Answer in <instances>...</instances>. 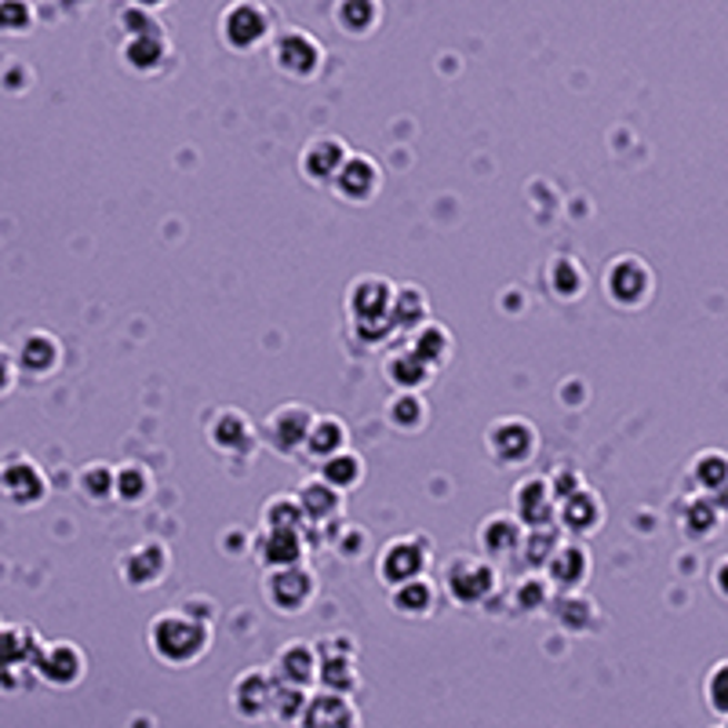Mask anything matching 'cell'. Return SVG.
<instances>
[{
	"label": "cell",
	"instance_id": "cell-35",
	"mask_svg": "<svg viewBox=\"0 0 728 728\" xmlns=\"http://www.w3.org/2000/svg\"><path fill=\"white\" fill-rule=\"evenodd\" d=\"M59 357H62V347H59L56 336H51V332H30V339H26L22 350H19V365L33 376H48V372H56V368H59Z\"/></svg>",
	"mask_w": 728,
	"mask_h": 728
},
{
	"label": "cell",
	"instance_id": "cell-4",
	"mask_svg": "<svg viewBox=\"0 0 728 728\" xmlns=\"http://www.w3.org/2000/svg\"><path fill=\"white\" fill-rule=\"evenodd\" d=\"M262 598L281 616H299L307 612L317 598V576L310 565H281V568H267L262 576Z\"/></svg>",
	"mask_w": 728,
	"mask_h": 728
},
{
	"label": "cell",
	"instance_id": "cell-39",
	"mask_svg": "<svg viewBox=\"0 0 728 728\" xmlns=\"http://www.w3.org/2000/svg\"><path fill=\"white\" fill-rule=\"evenodd\" d=\"M321 478L332 481L339 492H350V488H357V485L365 481V459L342 448V452L321 459Z\"/></svg>",
	"mask_w": 728,
	"mask_h": 728
},
{
	"label": "cell",
	"instance_id": "cell-19",
	"mask_svg": "<svg viewBox=\"0 0 728 728\" xmlns=\"http://www.w3.org/2000/svg\"><path fill=\"white\" fill-rule=\"evenodd\" d=\"M590 550H587V542H582V536H565L558 542V550L550 554V561H547V579L554 582V590H579L582 582L590 579Z\"/></svg>",
	"mask_w": 728,
	"mask_h": 728
},
{
	"label": "cell",
	"instance_id": "cell-25",
	"mask_svg": "<svg viewBox=\"0 0 728 728\" xmlns=\"http://www.w3.org/2000/svg\"><path fill=\"white\" fill-rule=\"evenodd\" d=\"M525 539V525L518 513H488L478 525V542L488 558H510Z\"/></svg>",
	"mask_w": 728,
	"mask_h": 728
},
{
	"label": "cell",
	"instance_id": "cell-6",
	"mask_svg": "<svg viewBox=\"0 0 728 728\" xmlns=\"http://www.w3.org/2000/svg\"><path fill=\"white\" fill-rule=\"evenodd\" d=\"M313 408L302 405V401H285L277 405L273 412L262 422V437H267V445L273 448L277 456H299L302 448H307V437H310V427H313Z\"/></svg>",
	"mask_w": 728,
	"mask_h": 728
},
{
	"label": "cell",
	"instance_id": "cell-29",
	"mask_svg": "<svg viewBox=\"0 0 728 728\" xmlns=\"http://www.w3.org/2000/svg\"><path fill=\"white\" fill-rule=\"evenodd\" d=\"M387 419H390V427L401 433H416L427 427L430 405H427V397H422V390H393V397L387 401Z\"/></svg>",
	"mask_w": 728,
	"mask_h": 728
},
{
	"label": "cell",
	"instance_id": "cell-2",
	"mask_svg": "<svg viewBox=\"0 0 728 728\" xmlns=\"http://www.w3.org/2000/svg\"><path fill=\"white\" fill-rule=\"evenodd\" d=\"M393 291H397V285L387 281V277H376V273L357 277V281L350 285L347 310H350L357 336H361L365 342H382V339L397 336L393 317H390L393 313Z\"/></svg>",
	"mask_w": 728,
	"mask_h": 728
},
{
	"label": "cell",
	"instance_id": "cell-20",
	"mask_svg": "<svg viewBox=\"0 0 728 728\" xmlns=\"http://www.w3.org/2000/svg\"><path fill=\"white\" fill-rule=\"evenodd\" d=\"M307 728H357L361 725V710L353 707L350 692H336V688H321L317 685L310 692V704L302 710V721Z\"/></svg>",
	"mask_w": 728,
	"mask_h": 728
},
{
	"label": "cell",
	"instance_id": "cell-32",
	"mask_svg": "<svg viewBox=\"0 0 728 728\" xmlns=\"http://www.w3.org/2000/svg\"><path fill=\"white\" fill-rule=\"evenodd\" d=\"M350 441V430H347V422H342L339 416H313V427H310V437H307V452L310 459H328V456H336L342 452Z\"/></svg>",
	"mask_w": 728,
	"mask_h": 728
},
{
	"label": "cell",
	"instance_id": "cell-15",
	"mask_svg": "<svg viewBox=\"0 0 728 728\" xmlns=\"http://www.w3.org/2000/svg\"><path fill=\"white\" fill-rule=\"evenodd\" d=\"M379 187H382V168L372 153H350L332 182V190L347 205H368L379 193Z\"/></svg>",
	"mask_w": 728,
	"mask_h": 728
},
{
	"label": "cell",
	"instance_id": "cell-11",
	"mask_svg": "<svg viewBox=\"0 0 728 728\" xmlns=\"http://www.w3.org/2000/svg\"><path fill=\"white\" fill-rule=\"evenodd\" d=\"M267 33H270V16H267V8L256 4V0H233L219 19L222 44L233 48V51L259 48L262 41H267Z\"/></svg>",
	"mask_w": 728,
	"mask_h": 728
},
{
	"label": "cell",
	"instance_id": "cell-24",
	"mask_svg": "<svg viewBox=\"0 0 728 728\" xmlns=\"http://www.w3.org/2000/svg\"><path fill=\"white\" fill-rule=\"evenodd\" d=\"M317 670H321V652H317L313 641H285L277 648L273 674L281 681L317 688Z\"/></svg>",
	"mask_w": 728,
	"mask_h": 728
},
{
	"label": "cell",
	"instance_id": "cell-13",
	"mask_svg": "<svg viewBox=\"0 0 728 728\" xmlns=\"http://www.w3.org/2000/svg\"><path fill=\"white\" fill-rule=\"evenodd\" d=\"M208 441L219 448L222 456H248L259 445V430L245 408H216L208 419Z\"/></svg>",
	"mask_w": 728,
	"mask_h": 728
},
{
	"label": "cell",
	"instance_id": "cell-49",
	"mask_svg": "<svg viewBox=\"0 0 728 728\" xmlns=\"http://www.w3.org/2000/svg\"><path fill=\"white\" fill-rule=\"evenodd\" d=\"M547 478H550L554 499H558V502H561V499H568L572 492H579V488L587 485V481H582V473H579L576 467H558L554 473H547Z\"/></svg>",
	"mask_w": 728,
	"mask_h": 728
},
{
	"label": "cell",
	"instance_id": "cell-16",
	"mask_svg": "<svg viewBox=\"0 0 728 728\" xmlns=\"http://www.w3.org/2000/svg\"><path fill=\"white\" fill-rule=\"evenodd\" d=\"M513 513L521 518L525 528L536 525H554L558 521V499H554V488L547 473H532V478H521L513 485Z\"/></svg>",
	"mask_w": 728,
	"mask_h": 728
},
{
	"label": "cell",
	"instance_id": "cell-53",
	"mask_svg": "<svg viewBox=\"0 0 728 728\" xmlns=\"http://www.w3.org/2000/svg\"><path fill=\"white\" fill-rule=\"evenodd\" d=\"M136 4H142V8H157V4H164V0H136Z\"/></svg>",
	"mask_w": 728,
	"mask_h": 728
},
{
	"label": "cell",
	"instance_id": "cell-5",
	"mask_svg": "<svg viewBox=\"0 0 728 728\" xmlns=\"http://www.w3.org/2000/svg\"><path fill=\"white\" fill-rule=\"evenodd\" d=\"M433 561V542L430 536H393L387 547L379 550L376 561V576L387 587H397V582H408L416 576H427V568Z\"/></svg>",
	"mask_w": 728,
	"mask_h": 728
},
{
	"label": "cell",
	"instance_id": "cell-27",
	"mask_svg": "<svg viewBox=\"0 0 728 728\" xmlns=\"http://www.w3.org/2000/svg\"><path fill=\"white\" fill-rule=\"evenodd\" d=\"M296 496L302 502V510H307V525H325L328 518H339L342 510V492L332 481H325L321 473L302 481Z\"/></svg>",
	"mask_w": 728,
	"mask_h": 728
},
{
	"label": "cell",
	"instance_id": "cell-51",
	"mask_svg": "<svg viewBox=\"0 0 728 728\" xmlns=\"http://www.w3.org/2000/svg\"><path fill=\"white\" fill-rule=\"evenodd\" d=\"M714 587H718L721 598H728V554L718 561V568H714Z\"/></svg>",
	"mask_w": 728,
	"mask_h": 728
},
{
	"label": "cell",
	"instance_id": "cell-34",
	"mask_svg": "<svg viewBox=\"0 0 728 728\" xmlns=\"http://www.w3.org/2000/svg\"><path fill=\"white\" fill-rule=\"evenodd\" d=\"M565 536H568V532H565V528H561L558 521H554V525L525 528V539H521V547H518L525 568H547L550 554L558 550V542H561Z\"/></svg>",
	"mask_w": 728,
	"mask_h": 728
},
{
	"label": "cell",
	"instance_id": "cell-21",
	"mask_svg": "<svg viewBox=\"0 0 728 728\" xmlns=\"http://www.w3.org/2000/svg\"><path fill=\"white\" fill-rule=\"evenodd\" d=\"M251 554L262 568H281L307 558V528H262L251 539Z\"/></svg>",
	"mask_w": 728,
	"mask_h": 728
},
{
	"label": "cell",
	"instance_id": "cell-31",
	"mask_svg": "<svg viewBox=\"0 0 728 728\" xmlns=\"http://www.w3.org/2000/svg\"><path fill=\"white\" fill-rule=\"evenodd\" d=\"M547 288L558 296L561 302H572L579 299L582 291H587V270H582V262L576 256H554L547 262Z\"/></svg>",
	"mask_w": 728,
	"mask_h": 728
},
{
	"label": "cell",
	"instance_id": "cell-50",
	"mask_svg": "<svg viewBox=\"0 0 728 728\" xmlns=\"http://www.w3.org/2000/svg\"><path fill=\"white\" fill-rule=\"evenodd\" d=\"M30 26V8L19 0H4L0 4V30H26Z\"/></svg>",
	"mask_w": 728,
	"mask_h": 728
},
{
	"label": "cell",
	"instance_id": "cell-52",
	"mask_svg": "<svg viewBox=\"0 0 728 728\" xmlns=\"http://www.w3.org/2000/svg\"><path fill=\"white\" fill-rule=\"evenodd\" d=\"M11 376H16V365H11V357L0 350V390L11 387Z\"/></svg>",
	"mask_w": 728,
	"mask_h": 728
},
{
	"label": "cell",
	"instance_id": "cell-9",
	"mask_svg": "<svg viewBox=\"0 0 728 728\" xmlns=\"http://www.w3.org/2000/svg\"><path fill=\"white\" fill-rule=\"evenodd\" d=\"M317 652H321L317 685L336 688V692H357V688H361V674H357V641L350 634L321 638L317 641Z\"/></svg>",
	"mask_w": 728,
	"mask_h": 728
},
{
	"label": "cell",
	"instance_id": "cell-47",
	"mask_svg": "<svg viewBox=\"0 0 728 728\" xmlns=\"http://www.w3.org/2000/svg\"><path fill=\"white\" fill-rule=\"evenodd\" d=\"M704 696L714 714L728 718V659H721L718 667H710L707 674V685H704Z\"/></svg>",
	"mask_w": 728,
	"mask_h": 728
},
{
	"label": "cell",
	"instance_id": "cell-28",
	"mask_svg": "<svg viewBox=\"0 0 728 728\" xmlns=\"http://www.w3.org/2000/svg\"><path fill=\"white\" fill-rule=\"evenodd\" d=\"M393 590V612L397 616H408V619H427L433 608H437V590H433V582L427 576H416V579H408V582H397Z\"/></svg>",
	"mask_w": 728,
	"mask_h": 728
},
{
	"label": "cell",
	"instance_id": "cell-48",
	"mask_svg": "<svg viewBox=\"0 0 728 728\" xmlns=\"http://www.w3.org/2000/svg\"><path fill=\"white\" fill-rule=\"evenodd\" d=\"M332 550L339 554L342 561H357L368 550V532H365V528H353V525L342 528V532L332 539Z\"/></svg>",
	"mask_w": 728,
	"mask_h": 728
},
{
	"label": "cell",
	"instance_id": "cell-40",
	"mask_svg": "<svg viewBox=\"0 0 728 728\" xmlns=\"http://www.w3.org/2000/svg\"><path fill=\"white\" fill-rule=\"evenodd\" d=\"M262 528H307V510L296 492H277L262 502Z\"/></svg>",
	"mask_w": 728,
	"mask_h": 728
},
{
	"label": "cell",
	"instance_id": "cell-30",
	"mask_svg": "<svg viewBox=\"0 0 728 728\" xmlns=\"http://www.w3.org/2000/svg\"><path fill=\"white\" fill-rule=\"evenodd\" d=\"M393 328L397 336H408L416 332L422 321H430V299L427 291L416 288V285H397L393 291Z\"/></svg>",
	"mask_w": 728,
	"mask_h": 728
},
{
	"label": "cell",
	"instance_id": "cell-23",
	"mask_svg": "<svg viewBox=\"0 0 728 728\" xmlns=\"http://www.w3.org/2000/svg\"><path fill=\"white\" fill-rule=\"evenodd\" d=\"M605 521V502L594 488L582 485L579 492H572L568 499L558 502V525L565 528L568 536H590L598 532Z\"/></svg>",
	"mask_w": 728,
	"mask_h": 728
},
{
	"label": "cell",
	"instance_id": "cell-18",
	"mask_svg": "<svg viewBox=\"0 0 728 728\" xmlns=\"http://www.w3.org/2000/svg\"><path fill=\"white\" fill-rule=\"evenodd\" d=\"M0 492L19 507H30V502H41L48 496V478L30 456L16 452L0 462Z\"/></svg>",
	"mask_w": 728,
	"mask_h": 728
},
{
	"label": "cell",
	"instance_id": "cell-1",
	"mask_svg": "<svg viewBox=\"0 0 728 728\" xmlns=\"http://www.w3.org/2000/svg\"><path fill=\"white\" fill-rule=\"evenodd\" d=\"M150 648L164 667H193L211 645V624L190 608H168L150 619Z\"/></svg>",
	"mask_w": 728,
	"mask_h": 728
},
{
	"label": "cell",
	"instance_id": "cell-36",
	"mask_svg": "<svg viewBox=\"0 0 728 728\" xmlns=\"http://www.w3.org/2000/svg\"><path fill=\"white\" fill-rule=\"evenodd\" d=\"M41 652V638H33L30 627H4L0 624V667L33 664Z\"/></svg>",
	"mask_w": 728,
	"mask_h": 728
},
{
	"label": "cell",
	"instance_id": "cell-8",
	"mask_svg": "<svg viewBox=\"0 0 728 728\" xmlns=\"http://www.w3.org/2000/svg\"><path fill=\"white\" fill-rule=\"evenodd\" d=\"M485 445H488V452H492V459L502 462V467H525V462L536 456L539 433L525 416H499L492 427H488Z\"/></svg>",
	"mask_w": 728,
	"mask_h": 728
},
{
	"label": "cell",
	"instance_id": "cell-44",
	"mask_svg": "<svg viewBox=\"0 0 728 728\" xmlns=\"http://www.w3.org/2000/svg\"><path fill=\"white\" fill-rule=\"evenodd\" d=\"M153 492V473L142 467V462H124L117 467V499L124 502H142Z\"/></svg>",
	"mask_w": 728,
	"mask_h": 728
},
{
	"label": "cell",
	"instance_id": "cell-45",
	"mask_svg": "<svg viewBox=\"0 0 728 728\" xmlns=\"http://www.w3.org/2000/svg\"><path fill=\"white\" fill-rule=\"evenodd\" d=\"M513 598H518V608L521 612H542L550 601H554V582L547 579V572H532L518 582V590H513Z\"/></svg>",
	"mask_w": 728,
	"mask_h": 728
},
{
	"label": "cell",
	"instance_id": "cell-26",
	"mask_svg": "<svg viewBox=\"0 0 728 728\" xmlns=\"http://www.w3.org/2000/svg\"><path fill=\"white\" fill-rule=\"evenodd\" d=\"M382 372H387V382L393 390H427V382L433 379L437 368L422 361V357L405 342V347H397V350L387 353Z\"/></svg>",
	"mask_w": 728,
	"mask_h": 728
},
{
	"label": "cell",
	"instance_id": "cell-3",
	"mask_svg": "<svg viewBox=\"0 0 728 728\" xmlns=\"http://www.w3.org/2000/svg\"><path fill=\"white\" fill-rule=\"evenodd\" d=\"M441 587L459 608L485 605L499 587V572L492 561L473 558V554H452L441 568Z\"/></svg>",
	"mask_w": 728,
	"mask_h": 728
},
{
	"label": "cell",
	"instance_id": "cell-12",
	"mask_svg": "<svg viewBox=\"0 0 728 728\" xmlns=\"http://www.w3.org/2000/svg\"><path fill=\"white\" fill-rule=\"evenodd\" d=\"M277 681L281 678L273 674V667H248L245 674H237L233 692H230L233 710L241 714L245 721H267L270 707H273Z\"/></svg>",
	"mask_w": 728,
	"mask_h": 728
},
{
	"label": "cell",
	"instance_id": "cell-42",
	"mask_svg": "<svg viewBox=\"0 0 728 728\" xmlns=\"http://www.w3.org/2000/svg\"><path fill=\"white\" fill-rule=\"evenodd\" d=\"M550 605H554V612H558L561 627L576 630V634L590 630L594 627V616H598V612H594V601L587 598V594H579V590H561V598H554Z\"/></svg>",
	"mask_w": 728,
	"mask_h": 728
},
{
	"label": "cell",
	"instance_id": "cell-17",
	"mask_svg": "<svg viewBox=\"0 0 728 728\" xmlns=\"http://www.w3.org/2000/svg\"><path fill=\"white\" fill-rule=\"evenodd\" d=\"M347 157L350 150L339 136H313L299 153V171H302V179L313 182V187H332Z\"/></svg>",
	"mask_w": 728,
	"mask_h": 728
},
{
	"label": "cell",
	"instance_id": "cell-7",
	"mask_svg": "<svg viewBox=\"0 0 728 728\" xmlns=\"http://www.w3.org/2000/svg\"><path fill=\"white\" fill-rule=\"evenodd\" d=\"M605 296L616 302V307L638 310L645 307V299L652 296V267L638 256H616L605 267Z\"/></svg>",
	"mask_w": 728,
	"mask_h": 728
},
{
	"label": "cell",
	"instance_id": "cell-41",
	"mask_svg": "<svg viewBox=\"0 0 728 728\" xmlns=\"http://www.w3.org/2000/svg\"><path fill=\"white\" fill-rule=\"evenodd\" d=\"M164 33H131V41L124 48V62L136 73H153L164 59Z\"/></svg>",
	"mask_w": 728,
	"mask_h": 728
},
{
	"label": "cell",
	"instance_id": "cell-33",
	"mask_svg": "<svg viewBox=\"0 0 728 728\" xmlns=\"http://www.w3.org/2000/svg\"><path fill=\"white\" fill-rule=\"evenodd\" d=\"M408 347H412L422 361L433 365V368H441L448 365V357H452V332H448L445 325H437V321H422L416 332H408Z\"/></svg>",
	"mask_w": 728,
	"mask_h": 728
},
{
	"label": "cell",
	"instance_id": "cell-38",
	"mask_svg": "<svg viewBox=\"0 0 728 728\" xmlns=\"http://www.w3.org/2000/svg\"><path fill=\"white\" fill-rule=\"evenodd\" d=\"M310 692H313V688H307V685L277 681L270 721H277V725H299L302 721V710H307V704H310Z\"/></svg>",
	"mask_w": 728,
	"mask_h": 728
},
{
	"label": "cell",
	"instance_id": "cell-37",
	"mask_svg": "<svg viewBox=\"0 0 728 728\" xmlns=\"http://www.w3.org/2000/svg\"><path fill=\"white\" fill-rule=\"evenodd\" d=\"M379 0H339L336 4V22L342 33L350 37H365L379 26Z\"/></svg>",
	"mask_w": 728,
	"mask_h": 728
},
{
	"label": "cell",
	"instance_id": "cell-14",
	"mask_svg": "<svg viewBox=\"0 0 728 728\" xmlns=\"http://www.w3.org/2000/svg\"><path fill=\"white\" fill-rule=\"evenodd\" d=\"M168 565H171V554H168L164 542L161 539H142L131 550L121 554V579L136 590L157 587V582L168 576Z\"/></svg>",
	"mask_w": 728,
	"mask_h": 728
},
{
	"label": "cell",
	"instance_id": "cell-46",
	"mask_svg": "<svg viewBox=\"0 0 728 728\" xmlns=\"http://www.w3.org/2000/svg\"><path fill=\"white\" fill-rule=\"evenodd\" d=\"M81 492L88 499H110L117 496V470L110 467V462H88V467L81 470Z\"/></svg>",
	"mask_w": 728,
	"mask_h": 728
},
{
	"label": "cell",
	"instance_id": "cell-10",
	"mask_svg": "<svg viewBox=\"0 0 728 728\" xmlns=\"http://www.w3.org/2000/svg\"><path fill=\"white\" fill-rule=\"evenodd\" d=\"M273 62L277 70L288 77H299V81H310V77L321 73L325 66V48L313 33L307 30H281L273 37Z\"/></svg>",
	"mask_w": 728,
	"mask_h": 728
},
{
	"label": "cell",
	"instance_id": "cell-22",
	"mask_svg": "<svg viewBox=\"0 0 728 728\" xmlns=\"http://www.w3.org/2000/svg\"><path fill=\"white\" fill-rule=\"evenodd\" d=\"M33 670L41 674L48 685L70 688L84 678V652L73 641H51L41 645V652L33 659Z\"/></svg>",
	"mask_w": 728,
	"mask_h": 728
},
{
	"label": "cell",
	"instance_id": "cell-43",
	"mask_svg": "<svg viewBox=\"0 0 728 728\" xmlns=\"http://www.w3.org/2000/svg\"><path fill=\"white\" fill-rule=\"evenodd\" d=\"M692 478L699 481V488H707L710 496H718L721 488H728V456L710 448L696 462H692Z\"/></svg>",
	"mask_w": 728,
	"mask_h": 728
}]
</instances>
